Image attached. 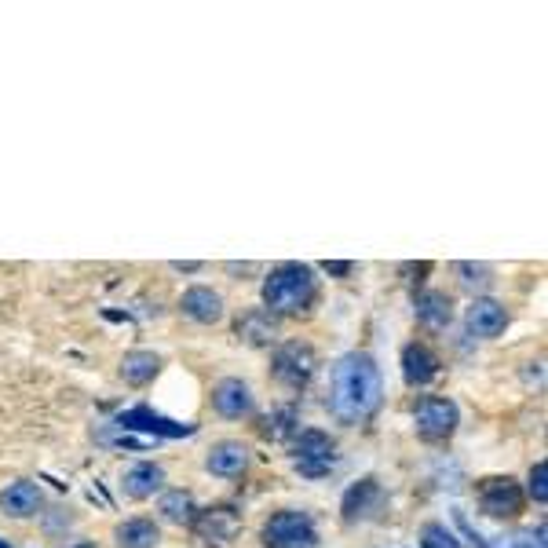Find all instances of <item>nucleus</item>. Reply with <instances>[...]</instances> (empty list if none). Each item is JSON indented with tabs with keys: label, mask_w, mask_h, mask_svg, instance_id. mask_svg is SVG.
<instances>
[{
	"label": "nucleus",
	"mask_w": 548,
	"mask_h": 548,
	"mask_svg": "<svg viewBox=\"0 0 548 548\" xmlns=\"http://www.w3.org/2000/svg\"><path fill=\"white\" fill-rule=\"evenodd\" d=\"M194 530H198V538L209 548H223L242 534V516H238V508L231 505L205 508L201 516H194Z\"/></svg>",
	"instance_id": "6"
},
{
	"label": "nucleus",
	"mask_w": 548,
	"mask_h": 548,
	"mask_svg": "<svg viewBox=\"0 0 548 548\" xmlns=\"http://www.w3.org/2000/svg\"><path fill=\"white\" fill-rule=\"evenodd\" d=\"M457 274H464V285H475V282L486 285V282H490V278H486L490 271H486L483 264H479V267H472V264H457Z\"/></svg>",
	"instance_id": "25"
},
{
	"label": "nucleus",
	"mask_w": 548,
	"mask_h": 548,
	"mask_svg": "<svg viewBox=\"0 0 548 548\" xmlns=\"http://www.w3.org/2000/svg\"><path fill=\"white\" fill-rule=\"evenodd\" d=\"M158 538L161 534L150 519H125V523H117V530H114L117 548H154Z\"/></svg>",
	"instance_id": "18"
},
{
	"label": "nucleus",
	"mask_w": 548,
	"mask_h": 548,
	"mask_svg": "<svg viewBox=\"0 0 548 548\" xmlns=\"http://www.w3.org/2000/svg\"><path fill=\"white\" fill-rule=\"evenodd\" d=\"M180 307H183V315L201 322V326H216L223 318V296L212 293L209 285H194V289H187Z\"/></svg>",
	"instance_id": "12"
},
{
	"label": "nucleus",
	"mask_w": 548,
	"mask_h": 548,
	"mask_svg": "<svg viewBox=\"0 0 548 548\" xmlns=\"http://www.w3.org/2000/svg\"><path fill=\"white\" fill-rule=\"evenodd\" d=\"M114 424L117 428H125V432H150V435H161V439H183V435H194V424L169 421V417H161V413L147 410V406L125 410Z\"/></svg>",
	"instance_id": "8"
},
{
	"label": "nucleus",
	"mask_w": 548,
	"mask_h": 548,
	"mask_svg": "<svg viewBox=\"0 0 548 548\" xmlns=\"http://www.w3.org/2000/svg\"><path fill=\"white\" fill-rule=\"evenodd\" d=\"M315 373V348L311 344H300V340H289L285 348H278L274 355V377L282 380L285 388H304Z\"/></svg>",
	"instance_id": "7"
},
{
	"label": "nucleus",
	"mask_w": 548,
	"mask_h": 548,
	"mask_svg": "<svg viewBox=\"0 0 548 548\" xmlns=\"http://www.w3.org/2000/svg\"><path fill=\"white\" fill-rule=\"evenodd\" d=\"M439 355H435L428 344H410V348L402 351V377H406V384H413V388H421V384H428V380L439 377Z\"/></svg>",
	"instance_id": "11"
},
{
	"label": "nucleus",
	"mask_w": 548,
	"mask_h": 548,
	"mask_svg": "<svg viewBox=\"0 0 548 548\" xmlns=\"http://www.w3.org/2000/svg\"><path fill=\"white\" fill-rule=\"evenodd\" d=\"M326 271H329V274H351V264H337V260L329 264V260H326Z\"/></svg>",
	"instance_id": "27"
},
{
	"label": "nucleus",
	"mask_w": 548,
	"mask_h": 548,
	"mask_svg": "<svg viewBox=\"0 0 548 548\" xmlns=\"http://www.w3.org/2000/svg\"><path fill=\"white\" fill-rule=\"evenodd\" d=\"M421 548H461V541L443 527V523H428L421 530Z\"/></svg>",
	"instance_id": "23"
},
{
	"label": "nucleus",
	"mask_w": 548,
	"mask_h": 548,
	"mask_svg": "<svg viewBox=\"0 0 548 548\" xmlns=\"http://www.w3.org/2000/svg\"><path fill=\"white\" fill-rule=\"evenodd\" d=\"M545 479H548V464H545V461H538L534 468H530V494H534V501H541V505L548 501V486H545Z\"/></svg>",
	"instance_id": "24"
},
{
	"label": "nucleus",
	"mask_w": 548,
	"mask_h": 548,
	"mask_svg": "<svg viewBox=\"0 0 548 548\" xmlns=\"http://www.w3.org/2000/svg\"><path fill=\"white\" fill-rule=\"evenodd\" d=\"M158 512L169 519V523H194V497L183 494V490H172V494L161 497Z\"/></svg>",
	"instance_id": "22"
},
{
	"label": "nucleus",
	"mask_w": 548,
	"mask_h": 548,
	"mask_svg": "<svg viewBox=\"0 0 548 548\" xmlns=\"http://www.w3.org/2000/svg\"><path fill=\"white\" fill-rule=\"evenodd\" d=\"M413 421L424 439H450L457 428V406L450 399H424L413 413Z\"/></svg>",
	"instance_id": "9"
},
{
	"label": "nucleus",
	"mask_w": 548,
	"mask_h": 548,
	"mask_svg": "<svg viewBox=\"0 0 548 548\" xmlns=\"http://www.w3.org/2000/svg\"><path fill=\"white\" fill-rule=\"evenodd\" d=\"M161 369V359L154 351H128L125 359H121V377L128 384H150V380L158 377Z\"/></svg>",
	"instance_id": "19"
},
{
	"label": "nucleus",
	"mask_w": 548,
	"mask_h": 548,
	"mask_svg": "<svg viewBox=\"0 0 548 548\" xmlns=\"http://www.w3.org/2000/svg\"><path fill=\"white\" fill-rule=\"evenodd\" d=\"M41 508V486L33 483H11L8 490H0V512L11 519H26Z\"/></svg>",
	"instance_id": "14"
},
{
	"label": "nucleus",
	"mask_w": 548,
	"mask_h": 548,
	"mask_svg": "<svg viewBox=\"0 0 548 548\" xmlns=\"http://www.w3.org/2000/svg\"><path fill=\"white\" fill-rule=\"evenodd\" d=\"M380 369L366 351H351L333 366V395H329V410L344 424L366 421L369 413L380 406Z\"/></svg>",
	"instance_id": "1"
},
{
	"label": "nucleus",
	"mask_w": 548,
	"mask_h": 548,
	"mask_svg": "<svg viewBox=\"0 0 548 548\" xmlns=\"http://www.w3.org/2000/svg\"><path fill=\"white\" fill-rule=\"evenodd\" d=\"M380 501V486L373 483V479H362L359 486H351L348 494H344V519H362L369 512V508Z\"/></svg>",
	"instance_id": "21"
},
{
	"label": "nucleus",
	"mask_w": 548,
	"mask_h": 548,
	"mask_svg": "<svg viewBox=\"0 0 548 548\" xmlns=\"http://www.w3.org/2000/svg\"><path fill=\"white\" fill-rule=\"evenodd\" d=\"M508 548H545V530H538V534H534V530H527V534H516Z\"/></svg>",
	"instance_id": "26"
},
{
	"label": "nucleus",
	"mask_w": 548,
	"mask_h": 548,
	"mask_svg": "<svg viewBox=\"0 0 548 548\" xmlns=\"http://www.w3.org/2000/svg\"><path fill=\"white\" fill-rule=\"evenodd\" d=\"M121 486H125L128 497H136V501H143V497H154L165 486V468L161 464H132L125 472V479H121Z\"/></svg>",
	"instance_id": "13"
},
{
	"label": "nucleus",
	"mask_w": 548,
	"mask_h": 548,
	"mask_svg": "<svg viewBox=\"0 0 548 548\" xmlns=\"http://www.w3.org/2000/svg\"><path fill=\"white\" fill-rule=\"evenodd\" d=\"M245 464H249V450L242 443H220L212 446V454L205 457V468L212 475H223V479H231V475H242Z\"/></svg>",
	"instance_id": "16"
},
{
	"label": "nucleus",
	"mask_w": 548,
	"mask_h": 548,
	"mask_svg": "<svg viewBox=\"0 0 548 548\" xmlns=\"http://www.w3.org/2000/svg\"><path fill=\"white\" fill-rule=\"evenodd\" d=\"M315 300V271L307 264H278L264 282V311L296 315Z\"/></svg>",
	"instance_id": "2"
},
{
	"label": "nucleus",
	"mask_w": 548,
	"mask_h": 548,
	"mask_svg": "<svg viewBox=\"0 0 548 548\" xmlns=\"http://www.w3.org/2000/svg\"><path fill=\"white\" fill-rule=\"evenodd\" d=\"M505 326H508V315L497 300H475V304L468 307V329H472L475 337H497Z\"/></svg>",
	"instance_id": "15"
},
{
	"label": "nucleus",
	"mask_w": 548,
	"mask_h": 548,
	"mask_svg": "<svg viewBox=\"0 0 548 548\" xmlns=\"http://www.w3.org/2000/svg\"><path fill=\"white\" fill-rule=\"evenodd\" d=\"M417 318H421L424 326L443 329L446 322L454 318V304H450V296L446 293H421L417 296Z\"/></svg>",
	"instance_id": "20"
},
{
	"label": "nucleus",
	"mask_w": 548,
	"mask_h": 548,
	"mask_svg": "<svg viewBox=\"0 0 548 548\" xmlns=\"http://www.w3.org/2000/svg\"><path fill=\"white\" fill-rule=\"evenodd\" d=\"M81 548H92V545H81Z\"/></svg>",
	"instance_id": "29"
},
{
	"label": "nucleus",
	"mask_w": 548,
	"mask_h": 548,
	"mask_svg": "<svg viewBox=\"0 0 548 548\" xmlns=\"http://www.w3.org/2000/svg\"><path fill=\"white\" fill-rule=\"evenodd\" d=\"M479 508L490 519H512L523 512V490L512 475H497V479H483L479 486Z\"/></svg>",
	"instance_id": "5"
},
{
	"label": "nucleus",
	"mask_w": 548,
	"mask_h": 548,
	"mask_svg": "<svg viewBox=\"0 0 548 548\" xmlns=\"http://www.w3.org/2000/svg\"><path fill=\"white\" fill-rule=\"evenodd\" d=\"M0 548H8V545H4V541H0Z\"/></svg>",
	"instance_id": "28"
},
{
	"label": "nucleus",
	"mask_w": 548,
	"mask_h": 548,
	"mask_svg": "<svg viewBox=\"0 0 548 548\" xmlns=\"http://www.w3.org/2000/svg\"><path fill=\"white\" fill-rule=\"evenodd\" d=\"M260 541H264V548H315V519L307 512H293V508L289 512H274L264 523V530H260Z\"/></svg>",
	"instance_id": "3"
},
{
	"label": "nucleus",
	"mask_w": 548,
	"mask_h": 548,
	"mask_svg": "<svg viewBox=\"0 0 548 548\" xmlns=\"http://www.w3.org/2000/svg\"><path fill=\"white\" fill-rule=\"evenodd\" d=\"M212 406H216L220 417H231V421L249 417V413H253V391H249L245 380L227 377V380H220V384L212 388Z\"/></svg>",
	"instance_id": "10"
},
{
	"label": "nucleus",
	"mask_w": 548,
	"mask_h": 548,
	"mask_svg": "<svg viewBox=\"0 0 548 548\" xmlns=\"http://www.w3.org/2000/svg\"><path fill=\"white\" fill-rule=\"evenodd\" d=\"M238 337H242L245 344L264 348V344H274V337H278V322L271 318V311L256 307V311H249V315L238 318Z\"/></svg>",
	"instance_id": "17"
},
{
	"label": "nucleus",
	"mask_w": 548,
	"mask_h": 548,
	"mask_svg": "<svg viewBox=\"0 0 548 548\" xmlns=\"http://www.w3.org/2000/svg\"><path fill=\"white\" fill-rule=\"evenodd\" d=\"M293 461L304 475L318 479V475H329V468L337 464V446H333V439H329L326 432L307 428V432H300V439L293 443Z\"/></svg>",
	"instance_id": "4"
}]
</instances>
